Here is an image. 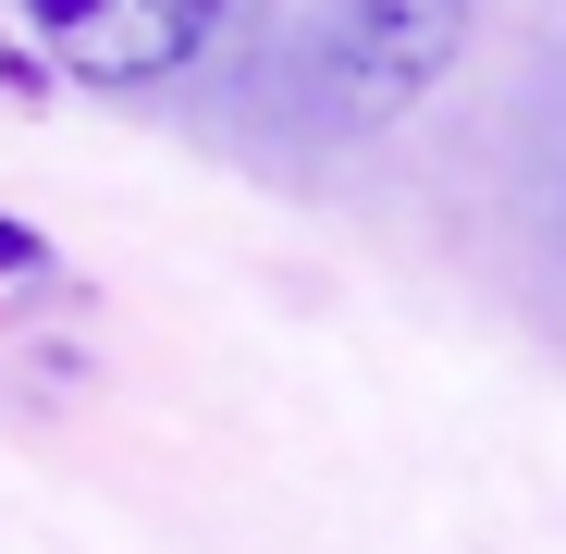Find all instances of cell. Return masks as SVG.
Wrapping results in <instances>:
<instances>
[{
	"mask_svg": "<svg viewBox=\"0 0 566 554\" xmlns=\"http://www.w3.org/2000/svg\"><path fill=\"white\" fill-rule=\"evenodd\" d=\"M468 13H481V0H333V25H321V112L345 136L407 124L431 86L455 74Z\"/></svg>",
	"mask_w": 566,
	"mask_h": 554,
	"instance_id": "6da1fadb",
	"label": "cell"
},
{
	"mask_svg": "<svg viewBox=\"0 0 566 554\" xmlns=\"http://www.w3.org/2000/svg\"><path fill=\"white\" fill-rule=\"evenodd\" d=\"M234 0H25V38L74 86H160L222 38Z\"/></svg>",
	"mask_w": 566,
	"mask_h": 554,
	"instance_id": "7a4b0ae2",
	"label": "cell"
}]
</instances>
